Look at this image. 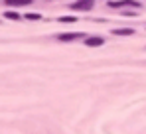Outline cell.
I'll return each mask as SVG.
<instances>
[{"label": "cell", "instance_id": "9", "mask_svg": "<svg viewBox=\"0 0 146 134\" xmlns=\"http://www.w3.org/2000/svg\"><path fill=\"white\" fill-rule=\"evenodd\" d=\"M26 18H28V20H40V18H42V16H40V14H36V12H34V14H26Z\"/></svg>", "mask_w": 146, "mask_h": 134}, {"label": "cell", "instance_id": "3", "mask_svg": "<svg viewBox=\"0 0 146 134\" xmlns=\"http://www.w3.org/2000/svg\"><path fill=\"white\" fill-rule=\"evenodd\" d=\"M103 44H105V40H103V38H97V36L85 40V45H87V47H97V45H103Z\"/></svg>", "mask_w": 146, "mask_h": 134}, {"label": "cell", "instance_id": "2", "mask_svg": "<svg viewBox=\"0 0 146 134\" xmlns=\"http://www.w3.org/2000/svg\"><path fill=\"white\" fill-rule=\"evenodd\" d=\"M93 0H77V2H73V8L75 10H91L93 8Z\"/></svg>", "mask_w": 146, "mask_h": 134}, {"label": "cell", "instance_id": "6", "mask_svg": "<svg viewBox=\"0 0 146 134\" xmlns=\"http://www.w3.org/2000/svg\"><path fill=\"white\" fill-rule=\"evenodd\" d=\"M113 34H117V36H132L134 30H130V28H121V30H115Z\"/></svg>", "mask_w": 146, "mask_h": 134}, {"label": "cell", "instance_id": "1", "mask_svg": "<svg viewBox=\"0 0 146 134\" xmlns=\"http://www.w3.org/2000/svg\"><path fill=\"white\" fill-rule=\"evenodd\" d=\"M109 6H111V8H122V6H134V8H138L140 4H138L136 0H121V2H113V0H111Z\"/></svg>", "mask_w": 146, "mask_h": 134}, {"label": "cell", "instance_id": "5", "mask_svg": "<svg viewBox=\"0 0 146 134\" xmlns=\"http://www.w3.org/2000/svg\"><path fill=\"white\" fill-rule=\"evenodd\" d=\"M30 2H32V0H6L8 6H18V8H20V6H28Z\"/></svg>", "mask_w": 146, "mask_h": 134}, {"label": "cell", "instance_id": "8", "mask_svg": "<svg viewBox=\"0 0 146 134\" xmlns=\"http://www.w3.org/2000/svg\"><path fill=\"white\" fill-rule=\"evenodd\" d=\"M59 22H77V18L75 16H61Z\"/></svg>", "mask_w": 146, "mask_h": 134}, {"label": "cell", "instance_id": "4", "mask_svg": "<svg viewBox=\"0 0 146 134\" xmlns=\"http://www.w3.org/2000/svg\"><path fill=\"white\" fill-rule=\"evenodd\" d=\"M61 42H71V40H77V38H81V34H61V36H57Z\"/></svg>", "mask_w": 146, "mask_h": 134}, {"label": "cell", "instance_id": "7", "mask_svg": "<svg viewBox=\"0 0 146 134\" xmlns=\"http://www.w3.org/2000/svg\"><path fill=\"white\" fill-rule=\"evenodd\" d=\"M4 16H6L8 20H18V18H20V14H18V12H12V10L4 12Z\"/></svg>", "mask_w": 146, "mask_h": 134}]
</instances>
